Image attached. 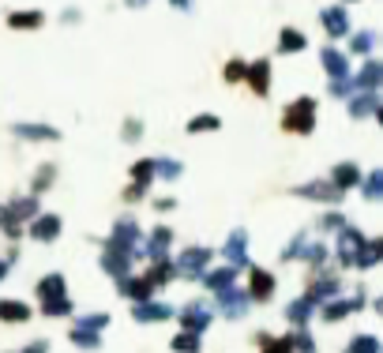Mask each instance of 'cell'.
<instances>
[{
    "mask_svg": "<svg viewBox=\"0 0 383 353\" xmlns=\"http://www.w3.org/2000/svg\"><path fill=\"white\" fill-rule=\"evenodd\" d=\"M210 259H215V248H203V244H188V248H180V256L173 259V271H177V278L200 282L203 274L210 271Z\"/></svg>",
    "mask_w": 383,
    "mask_h": 353,
    "instance_id": "6da1fadb",
    "label": "cell"
},
{
    "mask_svg": "<svg viewBox=\"0 0 383 353\" xmlns=\"http://www.w3.org/2000/svg\"><path fill=\"white\" fill-rule=\"evenodd\" d=\"M109 248H117V252H124L131 259H139L143 256V229H139V222L136 218H117L113 222V233H109V241H105Z\"/></svg>",
    "mask_w": 383,
    "mask_h": 353,
    "instance_id": "7a4b0ae2",
    "label": "cell"
},
{
    "mask_svg": "<svg viewBox=\"0 0 383 353\" xmlns=\"http://www.w3.org/2000/svg\"><path fill=\"white\" fill-rule=\"evenodd\" d=\"M177 323H180V331H188V335H207V327L215 323V308L207 305L203 297H192L184 308H177Z\"/></svg>",
    "mask_w": 383,
    "mask_h": 353,
    "instance_id": "3957f363",
    "label": "cell"
},
{
    "mask_svg": "<svg viewBox=\"0 0 383 353\" xmlns=\"http://www.w3.org/2000/svg\"><path fill=\"white\" fill-rule=\"evenodd\" d=\"M282 128L286 132H293V136H308L312 128H315V98H297V102H289L286 113H282Z\"/></svg>",
    "mask_w": 383,
    "mask_h": 353,
    "instance_id": "277c9868",
    "label": "cell"
},
{
    "mask_svg": "<svg viewBox=\"0 0 383 353\" xmlns=\"http://www.w3.org/2000/svg\"><path fill=\"white\" fill-rule=\"evenodd\" d=\"M274 290H279V278H274L271 271L263 267H248V300L252 305H267V300H274Z\"/></svg>",
    "mask_w": 383,
    "mask_h": 353,
    "instance_id": "5b68a950",
    "label": "cell"
},
{
    "mask_svg": "<svg viewBox=\"0 0 383 353\" xmlns=\"http://www.w3.org/2000/svg\"><path fill=\"white\" fill-rule=\"evenodd\" d=\"M335 297H342V278H338L335 271H323L320 278L305 290V300H308L312 308H320V305H327V300H335Z\"/></svg>",
    "mask_w": 383,
    "mask_h": 353,
    "instance_id": "8992f818",
    "label": "cell"
},
{
    "mask_svg": "<svg viewBox=\"0 0 383 353\" xmlns=\"http://www.w3.org/2000/svg\"><path fill=\"white\" fill-rule=\"evenodd\" d=\"M361 308H365V290H357V297H335V300H327V305H320L315 312L323 316V323H338V320H346Z\"/></svg>",
    "mask_w": 383,
    "mask_h": 353,
    "instance_id": "52a82bcc",
    "label": "cell"
},
{
    "mask_svg": "<svg viewBox=\"0 0 383 353\" xmlns=\"http://www.w3.org/2000/svg\"><path fill=\"white\" fill-rule=\"evenodd\" d=\"M293 195H301V200H312V203H327V207L342 203V192L331 185V180H323V177L308 180V185H297V188H293Z\"/></svg>",
    "mask_w": 383,
    "mask_h": 353,
    "instance_id": "ba28073f",
    "label": "cell"
},
{
    "mask_svg": "<svg viewBox=\"0 0 383 353\" xmlns=\"http://www.w3.org/2000/svg\"><path fill=\"white\" fill-rule=\"evenodd\" d=\"M215 297H218V312H222L226 320H244V312L252 308L248 293L237 290V286H230V290H222V293H215Z\"/></svg>",
    "mask_w": 383,
    "mask_h": 353,
    "instance_id": "9c48e42d",
    "label": "cell"
},
{
    "mask_svg": "<svg viewBox=\"0 0 383 353\" xmlns=\"http://www.w3.org/2000/svg\"><path fill=\"white\" fill-rule=\"evenodd\" d=\"M368 237L357 229V226H346L338 233V267H353V259H357V252H361V244H365Z\"/></svg>",
    "mask_w": 383,
    "mask_h": 353,
    "instance_id": "30bf717a",
    "label": "cell"
},
{
    "mask_svg": "<svg viewBox=\"0 0 383 353\" xmlns=\"http://www.w3.org/2000/svg\"><path fill=\"white\" fill-rule=\"evenodd\" d=\"M222 256H226V264L237 267V271H244V267H252L248 264V233L244 229H233L226 244H222Z\"/></svg>",
    "mask_w": 383,
    "mask_h": 353,
    "instance_id": "8fae6325",
    "label": "cell"
},
{
    "mask_svg": "<svg viewBox=\"0 0 383 353\" xmlns=\"http://www.w3.org/2000/svg\"><path fill=\"white\" fill-rule=\"evenodd\" d=\"M60 229H64V222H60V214H38L31 226H26V233L38 241V244H53L60 237Z\"/></svg>",
    "mask_w": 383,
    "mask_h": 353,
    "instance_id": "7c38bea8",
    "label": "cell"
},
{
    "mask_svg": "<svg viewBox=\"0 0 383 353\" xmlns=\"http://www.w3.org/2000/svg\"><path fill=\"white\" fill-rule=\"evenodd\" d=\"M98 264H102V274H109V278H117V282H121V278H128V274H131V256L117 252V248H109V244L102 248Z\"/></svg>",
    "mask_w": 383,
    "mask_h": 353,
    "instance_id": "4fadbf2b",
    "label": "cell"
},
{
    "mask_svg": "<svg viewBox=\"0 0 383 353\" xmlns=\"http://www.w3.org/2000/svg\"><path fill=\"white\" fill-rule=\"evenodd\" d=\"M131 320L136 323H166V320H173V305H166V300H143V305H131Z\"/></svg>",
    "mask_w": 383,
    "mask_h": 353,
    "instance_id": "5bb4252c",
    "label": "cell"
},
{
    "mask_svg": "<svg viewBox=\"0 0 383 353\" xmlns=\"http://www.w3.org/2000/svg\"><path fill=\"white\" fill-rule=\"evenodd\" d=\"M244 83L252 87V94H259V98H267L271 94V60L263 57V60H252L244 68Z\"/></svg>",
    "mask_w": 383,
    "mask_h": 353,
    "instance_id": "9a60e30c",
    "label": "cell"
},
{
    "mask_svg": "<svg viewBox=\"0 0 383 353\" xmlns=\"http://www.w3.org/2000/svg\"><path fill=\"white\" fill-rule=\"evenodd\" d=\"M379 80H383V64L368 57V60H365V68L350 80V83H353V94H376Z\"/></svg>",
    "mask_w": 383,
    "mask_h": 353,
    "instance_id": "2e32d148",
    "label": "cell"
},
{
    "mask_svg": "<svg viewBox=\"0 0 383 353\" xmlns=\"http://www.w3.org/2000/svg\"><path fill=\"white\" fill-rule=\"evenodd\" d=\"M320 64H323V72L331 75V83H338V80H350V57L342 53V49H335V45H323Z\"/></svg>",
    "mask_w": 383,
    "mask_h": 353,
    "instance_id": "e0dca14e",
    "label": "cell"
},
{
    "mask_svg": "<svg viewBox=\"0 0 383 353\" xmlns=\"http://www.w3.org/2000/svg\"><path fill=\"white\" fill-rule=\"evenodd\" d=\"M169 248H173V229H169V226H158V229H151V237L143 241V256L154 264V259H166V256H169Z\"/></svg>",
    "mask_w": 383,
    "mask_h": 353,
    "instance_id": "ac0fdd59",
    "label": "cell"
},
{
    "mask_svg": "<svg viewBox=\"0 0 383 353\" xmlns=\"http://www.w3.org/2000/svg\"><path fill=\"white\" fill-rule=\"evenodd\" d=\"M361 177H365V173H361V165H357V162H338V165L331 169V177H327V180H331V185H335L342 195H346L350 188H357V185H361Z\"/></svg>",
    "mask_w": 383,
    "mask_h": 353,
    "instance_id": "d6986e66",
    "label": "cell"
},
{
    "mask_svg": "<svg viewBox=\"0 0 383 353\" xmlns=\"http://www.w3.org/2000/svg\"><path fill=\"white\" fill-rule=\"evenodd\" d=\"M4 214L11 218V222H34L38 214H42V207H38V195H16L8 207H4Z\"/></svg>",
    "mask_w": 383,
    "mask_h": 353,
    "instance_id": "ffe728a7",
    "label": "cell"
},
{
    "mask_svg": "<svg viewBox=\"0 0 383 353\" xmlns=\"http://www.w3.org/2000/svg\"><path fill=\"white\" fill-rule=\"evenodd\" d=\"M34 293L38 300H57V297H68V278H64L60 271H53V274H42L34 286Z\"/></svg>",
    "mask_w": 383,
    "mask_h": 353,
    "instance_id": "44dd1931",
    "label": "cell"
},
{
    "mask_svg": "<svg viewBox=\"0 0 383 353\" xmlns=\"http://www.w3.org/2000/svg\"><path fill=\"white\" fill-rule=\"evenodd\" d=\"M320 23H323V31L331 34V38H346L350 34V16H346V8H342V4L323 8L320 11Z\"/></svg>",
    "mask_w": 383,
    "mask_h": 353,
    "instance_id": "7402d4cb",
    "label": "cell"
},
{
    "mask_svg": "<svg viewBox=\"0 0 383 353\" xmlns=\"http://www.w3.org/2000/svg\"><path fill=\"white\" fill-rule=\"evenodd\" d=\"M121 297H128L131 305H143V300L154 297V286L143 274H128V278H121Z\"/></svg>",
    "mask_w": 383,
    "mask_h": 353,
    "instance_id": "603a6c76",
    "label": "cell"
},
{
    "mask_svg": "<svg viewBox=\"0 0 383 353\" xmlns=\"http://www.w3.org/2000/svg\"><path fill=\"white\" fill-rule=\"evenodd\" d=\"M210 293H222V290H230V286H237V267L230 264H222V267H210L203 278H200Z\"/></svg>",
    "mask_w": 383,
    "mask_h": 353,
    "instance_id": "cb8c5ba5",
    "label": "cell"
},
{
    "mask_svg": "<svg viewBox=\"0 0 383 353\" xmlns=\"http://www.w3.org/2000/svg\"><path fill=\"white\" fill-rule=\"evenodd\" d=\"M11 132H16L19 139H26V143H57L60 139V132L49 128V124H11Z\"/></svg>",
    "mask_w": 383,
    "mask_h": 353,
    "instance_id": "d4e9b609",
    "label": "cell"
},
{
    "mask_svg": "<svg viewBox=\"0 0 383 353\" xmlns=\"http://www.w3.org/2000/svg\"><path fill=\"white\" fill-rule=\"evenodd\" d=\"M31 316H34V308L26 300H16V297L0 300V323H26Z\"/></svg>",
    "mask_w": 383,
    "mask_h": 353,
    "instance_id": "484cf974",
    "label": "cell"
},
{
    "mask_svg": "<svg viewBox=\"0 0 383 353\" xmlns=\"http://www.w3.org/2000/svg\"><path fill=\"white\" fill-rule=\"evenodd\" d=\"M143 278H147V282L154 286V290H166V286L177 278V271H173V259H169V256H166V259H154V264L147 267V274H143Z\"/></svg>",
    "mask_w": 383,
    "mask_h": 353,
    "instance_id": "4316f807",
    "label": "cell"
},
{
    "mask_svg": "<svg viewBox=\"0 0 383 353\" xmlns=\"http://www.w3.org/2000/svg\"><path fill=\"white\" fill-rule=\"evenodd\" d=\"M312 316H315V308L308 305L305 297H297V300H289V305H286V320L293 323V331H301V327H308V323H312Z\"/></svg>",
    "mask_w": 383,
    "mask_h": 353,
    "instance_id": "83f0119b",
    "label": "cell"
},
{
    "mask_svg": "<svg viewBox=\"0 0 383 353\" xmlns=\"http://www.w3.org/2000/svg\"><path fill=\"white\" fill-rule=\"evenodd\" d=\"M327 256H331V248H327L323 241H308L305 244V252H301V264H308L312 274H320L323 264H327Z\"/></svg>",
    "mask_w": 383,
    "mask_h": 353,
    "instance_id": "f1b7e54d",
    "label": "cell"
},
{
    "mask_svg": "<svg viewBox=\"0 0 383 353\" xmlns=\"http://www.w3.org/2000/svg\"><path fill=\"white\" fill-rule=\"evenodd\" d=\"M346 109H350L353 121H365V116H376L379 113V98L376 94H353Z\"/></svg>",
    "mask_w": 383,
    "mask_h": 353,
    "instance_id": "f546056e",
    "label": "cell"
},
{
    "mask_svg": "<svg viewBox=\"0 0 383 353\" xmlns=\"http://www.w3.org/2000/svg\"><path fill=\"white\" fill-rule=\"evenodd\" d=\"M379 256H383V241L372 237V241L361 244V252H357V259H353V267H357V271H372L379 264Z\"/></svg>",
    "mask_w": 383,
    "mask_h": 353,
    "instance_id": "4dcf8cb0",
    "label": "cell"
},
{
    "mask_svg": "<svg viewBox=\"0 0 383 353\" xmlns=\"http://www.w3.org/2000/svg\"><path fill=\"white\" fill-rule=\"evenodd\" d=\"M42 23H45V16L38 8H31V11H11V16H8V27L11 31H38Z\"/></svg>",
    "mask_w": 383,
    "mask_h": 353,
    "instance_id": "1f68e13d",
    "label": "cell"
},
{
    "mask_svg": "<svg viewBox=\"0 0 383 353\" xmlns=\"http://www.w3.org/2000/svg\"><path fill=\"white\" fill-rule=\"evenodd\" d=\"M68 338H72V346H75V349H87V353L102 349V335H98V331H87V327H72Z\"/></svg>",
    "mask_w": 383,
    "mask_h": 353,
    "instance_id": "d6a6232c",
    "label": "cell"
},
{
    "mask_svg": "<svg viewBox=\"0 0 383 353\" xmlns=\"http://www.w3.org/2000/svg\"><path fill=\"white\" fill-rule=\"evenodd\" d=\"M305 45H308V38L301 34V31H293V27H286L279 34V53H301Z\"/></svg>",
    "mask_w": 383,
    "mask_h": 353,
    "instance_id": "836d02e7",
    "label": "cell"
},
{
    "mask_svg": "<svg viewBox=\"0 0 383 353\" xmlns=\"http://www.w3.org/2000/svg\"><path fill=\"white\" fill-rule=\"evenodd\" d=\"M361 192H365L368 203H379V195H383V169H372L368 177H361Z\"/></svg>",
    "mask_w": 383,
    "mask_h": 353,
    "instance_id": "e575fe53",
    "label": "cell"
},
{
    "mask_svg": "<svg viewBox=\"0 0 383 353\" xmlns=\"http://www.w3.org/2000/svg\"><path fill=\"white\" fill-rule=\"evenodd\" d=\"M259 353H293V346H289V335H259Z\"/></svg>",
    "mask_w": 383,
    "mask_h": 353,
    "instance_id": "d590c367",
    "label": "cell"
},
{
    "mask_svg": "<svg viewBox=\"0 0 383 353\" xmlns=\"http://www.w3.org/2000/svg\"><path fill=\"white\" fill-rule=\"evenodd\" d=\"M53 180H57V165L53 162H45V165H38V173H34V180H31V195H42Z\"/></svg>",
    "mask_w": 383,
    "mask_h": 353,
    "instance_id": "8d00e7d4",
    "label": "cell"
},
{
    "mask_svg": "<svg viewBox=\"0 0 383 353\" xmlns=\"http://www.w3.org/2000/svg\"><path fill=\"white\" fill-rule=\"evenodd\" d=\"M72 297H57V300H42V316L49 320H64V316H72Z\"/></svg>",
    "mask_w": 383,
    "mask_h": 353,
    "instance_id": "74e56055",
    "label": "cell"
},
{
    "mask_svg": "<svg viewBox=\"0 0 383 353\" xmlns=\"http://www.w3.org/2000/svg\"><path fill=\"white\" fill-rule=\"evenodd\" d=\"M372 49H376V34H372V31H357V34L350 38V53L372 57Z\"/></svg>",
    "mask_w": 383,
    "mask_h": 353,
    "instance_id": "f35d334b",
    "label": "cell"
},
{
    "mask_svg": "<svg viewBox=\"0 0 383 353\" xmlns=\"http://www.w3.org/2000/svg\"><path fill=\"white\" fill-rule=\"evenodd\" d=\"M346 353H383V346H379L376 335H353L350 346H346Z\"/></svg>",
    "mask_w": 383,
    "mask_h": 353,
    "instance_id": "ab89813d",
    "label": "cell"
},
{
    "mask_svg": "<svg viewBox=\"0 0 383 353\" xmlns=\"http://www.w3.org/2000/svg\"><path fill=\"white\" fill-rule=\"evenodd\" d=\"M151 180H154V158H143V162L131 165V185L151 188Z\"/></svg>",
    "mask_w": 383,
    "mask_h": 353,
    "instance_id": "60d3db41",
    "label": "cell"
},
{
    "mask_svg": "<svg viewBox=\"0 0 383 353\" xmlns=\"http://www.w3.org/2000/svg\"><path fill=\"white\" fill-rule=\"evenodd\" d=\"M289 346H293V353H315V338L308 327H301V331H289Z\"/></svg>",
    "mask_w": 383,
    "mask_h": 353,
    "instance_id": "b9f144b4",
    "label": "cell"
},
{
    "mask_svg": "<svg viewBox=\"0 0 383 353\" xmlns=\"http://www.w3.org/2000/svg\"><path fill=\"white\" fill-rule=\"evenodd\" d=\"M218 128H222V121H218L215 113H203V116H192V121H188V132H192V136H200V132H218Z\"/></svg>",
    "mask_w": 383,
    "mask_h": 353,
    "instance_id": "7bdbcfd3",
    "label": "cell"
},
{
    "mask_svg": "<svg viewBox=\"0 0 383 353\" xmlns=\"http://www.w3.org/2000/svg\"><path fill=\"white\" fill-rule=\"evenodd\" d=\"M203 349V338L200 335H188V331H180L173 338V353H200Z\"/></svg>",
    "mask_w": 383,
    "mask_h": 353,
    "instance_id": "ee69618b",
    "label": "cell"
},
{
    "mask_svg": "<svg viewBox=\"0 0 383 353\" xmlns=\"http://www.w3.org/2000/svg\"><path fill=\"white\" fill-rule=\"evenodd\" d=\"M180 162L177 158H154V177H162V180H177L180 177Z\"/></svg>",
    "mask_w": 383,
    "mask_h": 353,
    "instance_id": "f6af8a7d",
    "label": "cell"
},
{
    "mask_svg": "<svg viewBox=\"0 0 383 353\" xmlns=\"http://www.w3.org/2000/svg\"><path fill=\"white\" fill-rule=\"evenodd\" d=\"M346 226H350V222H346V214H342V211H327V214L320 218V229H323V233H342Z\"/></svg>",
    "mask_w": 383,
    "mask_h": 353,
    "instance_id": "bcb514c9",
    "label": "cell"
},
{
    "mask_svg": "<svg viewBox=\"0 0 383 353\" xmlns=\"http://www.w3.org/2000/svg\"><path fill=\"white\" fill-rule=\"evenodd\" d=\"M105 323H113L109 320V312H90V316H79V323L75 327H87V331H105Z\"/></svg>",
    "mask_w": 383,
    "mask_h": 353,
    "instance_id": "7dc6e473",
    "label": "cell"
},
{
    "mask_svg": "<svg viewBox=\"0 0 383 353\" xmlns=\"http://www.w3.org/2000/svg\"><path fill=\"white\" fill-rule=\"evenodd\" d=\"M305 244H308V233H297L293 241H289L282 248V264H289V259H301V252H305Z\"/></svg>",
    "mask_w": 383,
    "mask_h": 353,
    "instance_id": "c3c4849f",
    "label": "cell"
},
{
    "mask_svg": "<svg viewBox=\"0 0 383 353\" xmlns=\"http://www.w3.org/2000/svg\"><path fill=\"white\" fill-rule=\"evenodd\" d=\"M244 68H248L244 60H230L226 64V83H244Z\"/></svg>",
    "mask_w": 383,
    "mask_h": 353,
    "instance_id": "681fc988",
    "label": "cell"
},
{
    "mask_svg": "<svg viewBox=\"0 0 383 353\" xmlns=\"http://www.w3.org/2000/svg\"><path fill=\"white\" fill-rule=\"evenodd\" d=\"M143 136V121H139V116H128V121H124V143H136Z\"/></svg>",
    "mask_w": 383,
    "mask_h": 353,
    "instance_id": "f907efd6",
    "label": "cell"
},
{
    "mask_svg": "<svg viewBox=\"0 0 383 353\" xmlns=\"http://www.w3.org/2000/svg\"><path fill=\"white\" fill-rule=\"evenodd\" d=\"M151 188H139V185H128L124 188V203H136V200H143V195H147Z\"/></svg>",
    "mask_w": 383,
    "mask_h": 353,
    "instance_id": "816d5d0a",
    "label": "cell"
},
{
    "mask_svg": "<svg viewBox=\"0 0 383 353\" xmlns=\"http://www.w3.org/2000/svg\"><path fill=\"white\" fill-rule=\"evenodd\" d=\"M331 94H338V98L353 94V83H350V80H338V83H331Z\"/></svg>",
    "mask_w": 383,
    "mask_h": 353,
    "instance_id": "f5cc1de1",
    "label": "cell"
},
{
    "mask_svg": "<svg viewBox=\"0 0 383 353\" xmlns=\"http://www.w3.org/2000/svg\"><path fill=\"white\" fill-rule=\"evenodd\" d=\"M173 207H177V200H173V195H162V200H154V211H162V214H169Z\"/></svg>",
    "mask_w": 383,
    "mask_h": 353,
    "instance_id": "db71d44e",
    "label": "cell"
},
{
    "mask_svg": "<svg viewBox=\"0 0 383 353\" xmlns=\"http://www.w3.org/2000/svg\"><path fill=\"white\" fill-rule=\"evenodd\" d=\"M23 353H49V342H45V338H34V342L26 346Z\"/></svg>",
    "mask_w": 383,
    "mask_h": 353,
    "instance_id": "11a10c76",
    "label": "cell"
},
{
    "mask_svg": "<svg viewBox=\"0 0 383 353\" xmlns=\"http://www.w3.org/2000/svg\"><path fill=\"white\" fill-rule=\"evenodd\" d=\"M8 271H11V264H8V259H4V256H0V282H4V278H8Z\"/></svg>",
    "mask_w": 383,
    "mask_h": 353,
    "instance_id": "9f6ffc18",
    "label": "cell"
},
{
    "mask_svg": "<svg viewBox=\"0 0 383 353\" xmlns=\"http://www.w3.org/2000/svg\"><path fill=\"white\" fill-rule=\"evenodd\" d=\"M169 4H177L180 11H188V8H192V0H169Z\"/></svg>",
    "mask_w": 383,
    "mask_h": 353,
    "instance_id": "6f0895ef",
    "label": "cell"
},
{
    "mask_svg": "<svg viewBox=\"0 0 383 353\" xmlns=\"http://www.w3.org/2000/svg\"><path fill=\"white\" fill-rule=\"evenodd\" d=\"M128 4H131V8H139V4H147V0H128Z\"/></svg>",
    "mask_w": 383,
    "mask_h": 353,
    "instance_id": "680465c9",
    "label": "cell"
},
{
    "mask_svg": "<svg viewBox=\"0 0 383 353\" xmlns=\"http://www.w3.org/2000/svg\"><path fill=\"white\" fill-rule=\"evenodd\" d=\"M346 4H350V0H346Z\"/></svg>",
    "mask_w": 383,
    "mask_h": 353,
    "instance_id": "91938a15",
    "label": "cell"
}]
</instances>
